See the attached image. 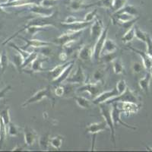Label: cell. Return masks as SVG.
<instances>
[{
    "instance_id": "obj_59",
    "label": "cell",
    "mask_w": 152,
    "mask_h": 152,
    "mask_svg": "<svg viewBox=\"0 0 152 152\" xmlns=\"http://www.w3.org/2000/svg\"><path fill=\"white\" fill-rule=\"evenodd\" d=\"M12 1H15V0H9V2H12Z\"/></svg>"
},
{
    "instance_id": "obj_44",
    "label": "cell",
    "mask_w": 152,
    "mask_h": 152,
    "mask_svg": "<svg viewBox=\"0 0 152 152\" xmlns=\"http://www.w3.org/2000/svg\"><path fill=\"white\" fill-rule=\"evenodd\" d=\"M116 90H117L119 94H121L123 92L126 91V89L127 88V85H126V81L125 80L122 79L119 80V81L116 84Z\"/></svg>"
},
{
    "instance_id": "obj_52",
    "label": "cell",
    "mask_w": 152,
    "mask_h": 152,
    "mask_svg": "<svg viewBox=\"0 0 152 152\" xmlns=\"http://www.w3.org/2000/svg\"><path fill=\"white\" fill-rule=\"evenodd\" d=\"M132 69L135 73H140L143 69V66L139 62H135L132 65Z\"/></svg>"
},
{
    "instance_id": "obj_24",
    "label": "cell",
    "mask_w": 152,
    "mask_h": 152,
    "mask_svg": "<svg viewBox=\"0 0 152 152\" xmlns=\"http://www.w3.org/2000/svg\"><path fill=\"white\" fill-rule=\"evenodd\" d=\"M151 78V72L148 71L147 74L145 75V77L141 78L138 81V85L140 86L141 89L144 91L147 94H148L149 92V85H150Z\"/></svg>"
},
{
    "instance_id": "obj_41",
    "label": "cell",
    "mask_w": 152,
    "mask_h": 152,
    "mask_svg": "<svg viewBox=\"0 0 152 152\" xmlns=\"http://www.w3.org/2000/svg\"><path fill=\"white\" fill-rule=\"evenodd\" d=\"M50 135L49 134H45L43 135V136H41L40 138V140H39V143H40V147L43 150H46V149L48 148V145H50Z\"/></svg>"
},
{
    "instance_id": "obj_18",
    "label": "cell",
    "mask_w": 152,
    "mask_h": 152,
    "mask_svg": "<svg viewBox=\"0 0 152 152\" xmlns=\"http://www.w3.org/2000/svg\"><path fill=\"white\" fill-rule=\"evenodd\" d=\"M74 65H75V60L73 61L71 64L69 65L66 69H65L64 71L62 72V74H61L59 77H57L55 80L52 81L53 86H57V85H61L62 82L66 81V80L68 78V77L69 76L71 72L72 71L73 68H74Z\"/></svg>"
},
{
    "instance_id": "obj_21",
    "label": "cell",
    "mask_w": 152,
    "mask_h": 152,
    "mask_svg": "<svg viewBox=\"0 0 152 152\" xmlns=\"http://www.w3.org/2000/svg\"><path fill=\"white\" fill-rule=\"evenodd\" d=\"M92 22H87V21H80V22H76L73 23V24H61L63 27L67 29V31H84L86 29L90 24H91Z\"/></svg>"
},
{
    "instance_id": "obj_20",
    "label": "cell",
    "mask_w": 152,
    "mask_h": 152,
    "mask_svg": "<svg viewBox=\"0 0 152 152\" xmlns=\"http://www.w3.org/2000/svg\"><path fill=\"white\" fill-rule=\"evenodd\" d=\"M74 60H72L70 62H68L64 63V64H62V65H59V66H56L55 68H53V69L50 70L48 72V75H49V78H50L51 81H53L55 80L57 77H59L62 72L64 71L65 69L69 66V65L71 64L72 62H73Z\"/></svg>"
},
{
    "instance_id": "obj_57",
    "label": "cell",
    "mask_w": 152,
    "mask_h": 152,
    "mask_svg": "<svg viewBox=\"0 0 152 152\" xmlns=\"http://www.w3.org/2000/svg\"><path fill=\"white\" fill-rule=\"evenodd\" d=\"M147 148V149H148V151H152V148H149V147H147V148Z\"/></svg>"
},
{
    "instance_id": "obj_36",
    "label": "cell",
    "mask_w": 152,
    "mask_h": 152,
    "mask_svg": "<svg viewBox=\"0 0 152 152\" xmlns=\"http://www.w3.org/2000/svg\"><path fill=\"white\" fill-rule=\"evenodd\" d=\"M0 118L3 121L4 124L6 126H8V125L11 123L10 113H9V107H7V108H5L3 110L1 111V113H0Z\"/></svg>"
},
{
    "instance_id": "obj_49",
    "label": "cell",
    "mask_w": 152,
    "mask_h": 152,
    "mask_svg": "<svg viewBox=\"0 0 152 152\" xmlns=\"http://www.w3.org/2000/svg\"><path fill=\"white\" fill-rule=\"evenodd\" d=\"M145 43L147 45V53L152 58V38L149 34H148Z\"/></svg>"
},
{
    "instance_id": "obj_40",
    "label": "cell",
    "mask_w": 152,
    "mask_h": 152,
    "mask_svg": "<svg viewBox=\"0 0 152 152\" xmlns=\"http://www.w3.org/2000/svg\"><path fill=\"white\" fill-rule=\"evenodd\" d=\"M9 45L11 47H12V48H13V49H15V50L16 52L20 54V55H21V56L23 57V58H24V59H26L27 57H28V56H29L30 53L28 52V51H27V50H22V49H21V47L16 45L15 43H12V42H10V43H9Z\"/></svg>"
},
{
    "instance_id": "obj_37",
    "label": "cell",
    "mask_w": 152,
    "mask_h": 152,
    "mask_svg": "<svg viewBox=\"0 0 152 152\" xmlns=\"http://www.w3.org/2000/svg\"><path fill=\"white\" fill-rule=\"evenodd\" d=\"M116 12H117V13L125 12V13H128V14L132 15L133 16H135L138 15V11L132 5H126V6H124L123 8H122L121 9L116 11Z\"/></svg>"
},
{
    "instance_id": "obj_42",
    "label": "cell",
    "mask_w": 152,
    "mask_h": 152,
    "mask_svg": "<svg viewBox=\"0 0 152 152\" xmlns=\"http://www.w3.org/2000/svg\"><path fill=\"white\" fill-rule=\"evenodd\" d=\"M7 127V134H9V135H10L12 137H15L18 135L19 129L18 127L16 125H15L14 123H10L8 125Z\"/></svg>"
},
{
    "instance_id": "obj_29",
    "label": "cell",
    "mask_w": 152,
    "mask_h": 152,
    "mask_svg": "<svg viewBox=\"0 0 152 152\" xmlns=\"http://www.w3.org/2000/svg\"><path fill=\"white\" fill-rule=\"evenodd\" d=\"M114 16L117 19V21L120 23L128 22V21H132L135 18V16H133L132 15L128 14V13H125V12H121V13L115 12Z\"/></svg>"
},
{
    "instance_id": "obj_34",
    "label": "cell",
    "mask_w": 152,
    "mask_h": 152,
    "mask_svg": "<svg viewBox=\"0 0 152 152\" xmlns=\"http://www.w3.org/2000/svg\"><path fill=\"white\" fill-rule=\"evenodd\" d=\"M116 57H117V54L116 52H114L110 53L103 54L100 56V59L104 63H110L116 59Z\"/></svg>"
},
{
    "instance_id": "obj_51",
    "label": "cell",
    "mask_w": 152,
    "mask_h": 152,
    "mask_svg": "<svg viewBox=\"0 0 152 152\" xmlns=\"http://www.w3.org/2000/svg\"><path fill=\"white\" fill-rule=\"evenodd\" d=\"M80 21H84V20H81V19L76 18L74 16H69L66 18V19L64 21H62L61 24H73V23L76 22H80Z\"/></svg>"
},
{
    "instance_id": "obj_17",
    "label": "cell",
    "mask_w": 152,
    "mask_h": 152,
    "mask_svg": "<svg viewBox=\"0 0 152 152\" xmlns=\"http://www.w3.org/2000/svg\"><path fill=\"white\" fill-rule=\"evenodd\" d=\"M94 55V47L91 46L84 45L78 51V57L82 61L91 60Z\"/></svg>"
},
{
    "instance_id": "obj_31",
    "label": "cell",
    "mask_w": 152,
    "mask_h": 152,
    "mask_svg": "<svg viewBox=\"0 0 152 152\" xmlns=\"http://www.w3.org/2000/svg\"><path fill=\"white\" fill-rule=\"evenodd\" d=\"M113 5V0H99L96 3H94L92 5H88L85 6L86 8L92 7V6H99V7L106 8V9H112Z\"/></svg>"
},
{
    "instance_id": "obj_30",
    "label": "cell",
    "mask_w": 152,
    "mask_h": 152,
    "mask_svg": "<svg viewBox=\"0 0 152 152\" xmlns=\"http://www.w3.org/2000/svg\"><path fill=\"white\" fill-rule=\"evenodd\" d=\"M7 135V126L4 124L3 121L0 118V148H2V145L6 139Z\"/></svg>"
},
{
    "instance_id": "obj_56",
    "label": "cell",
    "mask_w": 152,
    "mask_h": 152,
    "mask_svg": "<svg viewBox=\"0 0 152 152\" xmlns=\"http://www.w3.org/2000/svg\"><path fill=\"white\" fill-rule=\"evenodd\" d=\"M9 2V0H0V5H2V4H5Z\"/></svg>"
},
{
    "instance_id": "obj_55",
    "label": "cell",
    "mask_w": 152,
    "mask_h": 152,
    "mask_svg": "<svg viewBox=\"0 0 152 152\" xmlns=\"http://www.w3.org/2000/svg\"><path fill=\"white\" fill-rule=\"evenodd\" d=\"M23 151V148L21 147H15L14 148L12 149V151Z\"/></svg>"
},
{
    "instance_id": "obj_7",
    "label": "cell",
    "mask_w": 152,
    "mask_h": 152,
    "mask_svg": "<svg viewBox=\"0 0 152 152\" xmlns=\"http://www.w3.org/2000/svg\"><path fill=\"white\" fill-rule=\"evenodd\" d=\"M108 31H109V25L104 29L103 32L101 33L100 36L97 38V40H96V43H95L94 47V55L93 56L94 57L95 59H100V53L102 51L103 47L104 45L106 40L107 38V34H108Z\"/></svg>"
},
{
    "instance_id": "obj_12",
    "label": "cell",
    "mask_w": 152,
    "mask_h": 152,
    "mask_svg": "<svg viewBox=\"0 0 152 152\" xmlns=\"http://www.w3.org/2000/svg\"><path fill=\"white\" fill-rule=\"evenodd\" d=\"M30 12L42 18H49L53 15L52 8L44 7L40 5H32L30 7Z\"/></svg>"
},
{
    "instance_id": "obj_8",
    "label": "cell",
    "mask_w": 152,
    "mask_h": 152,
    "mask_svg": "<svg viewBox=\"0 0 152 152\" xmlns=\"http://www.w3.org/2000/svg\"><path fill=\"white\" fill-rule=\"evenodd\" d=\"M66 82L68 84H78V85H85L87 82L86 75L84 69L81 66H78V69L76 70L75 74L72 76H69Z\"/></svg>"
},
{
    "instance_id": "obj_35",
    "label": "cell",
    "mask_w": 152,
    "mask_h": 152,
    "mask_svg": "<svg viewBox=\"0 0 152 152\" xmlns=\"http://www.w3.org/2000/svg\"><path fill=\"white\" fill-rule=\"evenodd\" d=\"M134 37H135V28H134V27H132V28L127 30L126 34L122 37V40H123V43H126L132 41Z\"/></svg>"
},
{
    "instance_id": "obj_53",
    "label": "cell",
    "mask_w": 152,
    "mask_h": 152,
    "mask_svg": "<svg viewBox=\"0 0 152 152\" xmlns=\"http://www.w3.org/2000/svg\"><path fill=\"white\" fill-rule=\"evenodd\" d=\"M10 89H11V86L10 85H9V86L5 87L4 89H2V90L0 91V99L5 97V94H6V93H7V92L9 91Z\"/></svg>"
},
{
    "instance_id": "obj_45",
    "label": "cell",
    "mask_w": 152,
    "mask_h": 152,
    "mask_svg": "<svg viewBox=\"0 0 152 152\" xmlns=\"http://www.w3.org/2000/svg\"><path fill=\"white\" fill-rule=\"evenodd\" d=\"M69 7L72 11H79L80 9H81L83 8V5L81 4V2L78 0H72L71 2H70V5H69Z\"/></svg>"
},
{
    "instance_id": "obj_28",
    "label": "cell",
    "mask_w": 152,
    "mask_h": 152,
    "mask_svg": "<svg viewBox=\"0 0 152 152\" xmlns=\"http://www.w3.org/2000/svg\"><path fill=\"white\" fill-rule=\"evenodd\" d=\"M121 109L123 110V113H136L139 110L140 106L137 104H133V103H122Z\"/></svg>"
},
{
    "instance_id": "obj_26",
    "label": "cell",
    "mask_w": 152,
    "mask_h": 152,
    "mask_svg": "<svg viewBox=\"0 0 152 152\" xmlns=\"http://www.w3.org/2000/svg\"><path fill=\"white\" fill-rule=\"evenodd\" d=\"M9 59L8 57L6 51L3 50L0 54V69H1V75L4 74L8 66H9Z\"/></svg>"
},
{
    "instance_id": "obj_48",
    "label": "cell",
    "mask_w": 152,
    "mask_h": 152,
    "mask_svg": "<svg viewBox=\"0 0 152 152\" xmlns=\"http://www.w3.org/2000/svg\"><path fill=\"white\" fill-rule=\"evenodd\" d=\"M58 2V0H41L40 5L47 8H52Z\"/></svg>"
},
{
    "instance_id": "obj_19",
    "label": "cell",
    "mask_w": 152,
    "mask_h": 152,
    "mask_svg": "<svg viewBox=\"0 0 152 152\" xmlns=\"http://www.w3.org/2000/svg\"><path fill=\"white\" fill-rule=\"evenodd\" d=\"M47 60V57H43V58H39L37 57L36 59L31 62V69L28 72V73H37L40 72L46 71L45 69L43 68V62Z\"/></svg>"
},
{
    "instance_id": "obj_58",
    "label": "cell",
    "mask_w": 152,
    "mask_h": 152,
    "mask_svg": "<svg viewBox=\"0 0 152 152\" xmlns=\"http://www.w3.org/2000/svg\"><path fill=\"white\" fill-rule=\"evenodd\" d=\"M150 72H151V77H152V68H151V69Z\"/></svg>"
},
{
    "instance_id": "obj_25",
    "label": "cell",
    "mask_w": 152,
    "mask_h": 152,
    "mask_svg": "<svg viewBox=\"0 0 152 152\" xmlns=\"http://www.w3.org/2000/svg\"><path fill=\"white\" fill-rule=\"evenodd\" d=\"M74 100H75L76 104H78V107L82 109H90L93 104L91 100H89L88 99L81 97V96H75Z\"/></svg>"
},
{
    "instance_id": "obj_10",
    "label": "cell",
    "mask_w": 152,
    "mask_h": 152,
    "mask_svg": "<svg viewBox=\"0 0 152 152\" xmlns=\"http://www.w3.org/2000/svg\"><path fill=\"white\" fill-rule=\"evenodd\" d=\"M91 27V37L93 40H97V38L100 36L101 33L104 31V23L102 20L99 18L96 17L92 22Z\"/></svg>"
},
{
    "instance_id": "obj_5",
    "label": "cell",
    "mask_w": 152,
    "mask_h": 152,
    "mask_svg": "<svg viewBox=\"0 0 152 152\" xmlns=\"http://www.w3.org/2000/svg\"><path fill=\"white\" fill-rule=\"evenodd\" d=\"M77 92H88L91 97H96L102 92V86L100 82L85 83L81 88H78Z\"/></svg>"
},
{
    "instance_id": "obj_54",
    "label": "cell",
    "mask_w": 152,
    "mask_h": 152,
    "mask_svg": "<svg viewBox=\"0 0 152 152\" xmlns=\"http://www.w3.org/2000/svg\"><path fill=\"white\" fill-rule=\"evenodd\" d=\"M59 58L60 59V60L62 61H66L68 58V54L66 52L61 53L59 55Z\"/></svg>"
},
{
    "instance_id": "obj_23",
    "label": "cell",
    "mask_w": 152,
    "mask_h": 152,
    "mask_svg": "<svg viewBox=\"0 0 152 152\" xmlns=\"http://www.w3.org/2000/svg\"><path fill=\"white\" fill-rule=\"evenodd\" d=\"M10 61L12 64L16 68L19 72H21L22 71V65L24 62V58L21 56L18 52H16L15 54L12 55L10 58Z\"/></svg>"
},
{
    "instance_id": "obj_1",
    "label": "cell",
    "mask_w": 152,
    "mask_h": 152,
    "mask_svg": "<svg viewBox=\"0 0 152 152\" xmlns=\"http://www.w3.org/2000/svg\"><path fill=\"white\" fill-rule=\"evenodd\" d=\"M100 107V113L104 117V120L107 123V126L109 127L111 133V140L113 143L114 146H116V138H115V126H114L112 116H111V107L108 104H99Z\"/></svg>"
},
{
    "instance_id": "obj_46",
    "label": "cell",
    "mask_w": 152,
    "mask_h": 152,
    "mask_svg": "<svg viewBox=\"0 0 152 152\" xmlns=\"http://www.w3.org/2000/svg\"><path fill=\"white\" fill-rule=\"evenodd\" d=\"M39 49V51L37 53H40V54L45 57H49L51 54H52V50L50 47V46H45V47H40Z\"/></svg>"
},
{
    "instance_id": "obj_14",
    "label": "cell",
    "mask_w": 152,
    "mask_h": 152,
    "mask_svg": "<svg viewBox=\"0 0 152 152\" xmlns=\"http://www.w3.org/2000/svg\"><path fill=\"white\" fill-rule=\"evenodd\" d=\"M41 0H15L12 2H7L2 4L1 5L2 8L6 7H20L24 5H40Z\"/></svg>"
},
{
    "instance_id": "obj_3",
    "label": "cell",
    "mask_w": 152,
    "mask_h": 152,
    "mask_svg": "<svg viewBox=\"0 0 152 152\" xmlns=\"http://www.w3.org/2000/svg\"><path fill=\"white\" fill-rule=\"evenodd\" d=\"M83 33V31H67L66 33L62 34L59 37L56 38L54 40V43L56 45H59L63 47L66 44H68L72 42H75L78 40L81 37V34Z\"/></svg>"
},
{
    "instance_id": "obj_50",
    "label": "cell",
    "mask_w": 152,
    "mask_h": 152,
    "mask_svg": "<svg viewBox=\"0 0 152 152\" xmlns=\"http://www.w3.org/2000/svg\"><path fill=\"white\" fill-rule=\"evenodd\" d=\"M54 94L57 97H62L63 95H65V87L61 85L56 86Z\"/></svg>"
},
{
    "instance_id": "obj_13",
    "label": "cell",
    "mask_w": 152,
    "mask_h": 152,
    "mask_svg": "<svg viewBox=\"0 0 152 152\" xmlns=\"http://www.w3.org/2000/svg\"><path fill=\"white\" fill-rule=\"evenodd\" d=\"M109 129L108 126H107V123L105 120L101 122H98V123H94L90 124L87 127L86 132L88 133L91 134L92 135H97L99 132L103 131H105Z\"/></svg>"
},
{
    "instance_id": "obj_6",
    "label": "cell",
    "mask_w": 152,
    "mask_h": 152,
    "mask_svg": "<svg viewBox=\"0 0 152 152\" xmlns=\"http://www.w3.org/2000/svg\"><path fill=\"white\" fill-rule=\"evenodd\" d=\"M113 107L111 108V116H112L114 126L115 127L118 126V124L121 125V126H125L126 128L130 129H136L135 127H133V126H129V125L126 124V123H124L123 121H122L121 119V114L123 113V111L122 109H119L118 107V104L117 103H113Z\"/></svg>"
},
{
    "instance_id": "obj_16",
    "label": "cell",
    "mask_w": 152,
    "mask_h": 152,
    "mask_svg": "<svg viewBox=\"0 0 152 152\" xmlns=\"http://www.w3.org/2000/svg\"><path fill=\"white\" fill-rule=\"evenodd\" d=\"M129 48L131 50H132L133 52L136 53L137 54L140 56L141 58L142 59V62H143L144 67L146 69L148 72L150 71L151 69L152 68V58L147 53L144 52V51H142V50H137L135 48H133L132 47H129Z\"/></svg>"
},
{
    "instance_id": "obj_22",
    "label": "cell",
    "mask_w": 152,
    "mask_h": 152,
    "mask_svg": "<svg viewBox=\"0 0 152 152\" xmlns=\"http://www.w3.org/2000/svg\"><path fill=\"white\" fill-rule=\"evenodd\" d=\"M118 47L116 43L112 40L111 39H107L106 40L105 43H104V45L103 47L102 51H101V53L100 56L103 55V54L106 53H114L116 52L117 50Z\"/></svg>"
},
{
    "instance_id": "obj_2",
    "label": "cell",
    "mask_w": 152,
    "mask_h": 152,
    "mask_svg": "<svg viewBox=\"0 0 152 152\" xmlns=\"http://www.w3.org/2000/svg\"><path fill=\"white\" fill-rule=\"evenodd\" d=\"M113 103H133V104H138V98L136 94L127 87L126 91L123 94L107 100L105 104H112Z\"/></svg>"
},
{
    "instance_id": "obj_38",
    "label": "cell",
    "mask_w": 152,
    "mask_h": 152,
    "mask_svg": "<svg viewBox=\"0 0 152 152\" xmlns=\"http://www.w3.org/2000/svg\"><path fill=\"white\" fill-rule=\"evenodd\" d=\"M37 56H38V53L36 52V51L30 53L29 56L27 57L26 59H24V62H23V65H22V70L25 69L28 66L31 65V62H33V61L34 60Z\"/></svg>"
},
{
    "instance_id": "obj_32",
    "label": "cell",
    "mask_w": 152,
    "mask_h": 152,
    "mask_svg": "<svg viewBox=\"0 0 152 152\" xmlns=\"http://www.w3.org/2000/svg\"><path fill=\"white\" fill-rule=\"evenodd\" d=\"M63 140H64L63 137L61 136V135H56V136L53 137V138H50V145H51L53 148H54L59 149L60 148L61 146H62Z\"/></svg>"
},
{
    "instance_id": "obj_43",
    "label": "cell",
    "mask_w": 152,
    "mask_h": 152,
    "mask_svg": "<svg viewBox=\"0 0 152 152\" xmlns=\"http://www.w3.org/2000/svg\"><path fill=\"white\" fill-rule=\"evenodd\" d=\"M126 2V0H113L112 9L114 12H116L124 7Z\"/></svg>"
},
{
    "instance_id": "obj_4",
    "label": "cell",
    "mask_w": 152,
    "mask_h": 152,
    "mask_svg": "<svg viewBox=\"0 0 152 152\" xmlns=\"http://www.w3.org/2000/svg\"><path fill=\"white\" fill-rule=\"evenodd\" d=\"M47 97L49 99H51L52 100H54V98L53 97V96L51 95V89H50V86H47V88H44L43 89L38 91L37 93H35L31 97H30L28 100H27L24 104L21 105L22 107H25L26 106L29 105V104H34V103L39 102L40 100H43V98Z\"/></svg>"
},
{
    "instance_id": "obj_47",
    "label": "cell",
    "mask_w": 152,
    "mask_h": 152,
    "mask_svg": "<svg viewBox=\"0 0 152 152\" xmlns=\"http://www.w3.org/2000/svg\"><path fill=\"white\" fill-rule=\"evenodd\" d=\"M97 9H94V10L91 11V12H88V14L85 15L84 21H87V22H92L95 19V18L97 17Z\"/></svg>"
},
{
    "instance_id": "obj_11",
    "label": "cell",
    "mask_w": 152,
    "mask_h": 152,
    "mask_svg": "<svg viewBox=\"0 0 152 152\" xmlns=\"http://www.w3.org/2000/svg\"><path fill=\"white\" fill-rule=\"evenodd\" d=\"M18 37H20L21 39L24 40V41L26 42V44L23 47H20L22 50H27L31 47L32 48H40V47H45V46H50L53 45L52 43H50V42H47V41H43V40H37V39H31V40H28L27 38H24L21 36H19Z\"/></svg>"
},
{
    "instance_id": "obj_9",
    "label": "cell",
    "mask_w": 152,
    "mask_h": 152,
    "mask_svg": "<svg viewBox=\"0 0 152 152\" xmlns=\"http://www.w3.org/2000/svg\"><path fill=\"white\" fill-rule=\"evenodd\" d=\"M119 95L116 88H114L111 91H108L101 92L99 95H97V97H94L93 100H91L93 104L95 105H99L100 104H104V103L107 102V100H110L113 97H116Z\"/></svg>"
},
{
    "instance_id": "obj_33",
    "label": "cell",
    "mask_w": 152,
    "mask_h": 152,
    "mask_svg": "<svg viewBox=\"0 0 152 152\" xmlns=\"http://www.w3.org/2000/svg\"><path fill=\"white\" fill-rule=\"evenodd\" d=\"M113 72L115 74L119 75L122 74V73H124V67H123V65L120 59L116 58L113 62Z\"/></svg>"
},
{
    "instance_id": "obj_39",
    "label": "cell",
    "mask_w": 152,
    "mask_h": 152,
    "mask_svg": "<svg viewBox=\"0 0 152 152\" xmlns=\"http://www.w3.org/2000/svg\"><path fill=\"white\" fill-rule=\"evenodd\" d=\"M134 28H135V37H136V38L138 40L145 43V42H146V39H147V36L148 34L144 32L143 31H142L140 28L137 26L134 27Z\"/></svg>"
},
{
    "instance_id": "obj_27",
    "label": "cell",
    "mask_w": 152,
    "mask_h": 152,
    "mask_svg": "<svg viewBox=\"0 0 152 152\" xmlns=\"http://www.w3.org/2000/svg\"><path fill=\"white\" fill-rule=\"evenodd\" d=\"M106 75V69L104 68H100L97 69L96 71L94 72L92 75V79L93 82H104V80L105 78Z\"/></svg>"
},
{
    "instance_id": "obj_15",
    "label": "cell",
    "mask_w": 152,
    "mask_h": 152,
    "mask_svg": "<svg viewBox=\"0 0 152 152\" xmlns=\"http://www.w3.org/2000/svg\"><path fill=\"white\" fill-rule=\"evenodd\" d=\"M24 136L25 144L28 146H31L36 142L37 138V134L36 131L32 128H31V127L24 126Z\"/></svg>"
}]
</instances>
